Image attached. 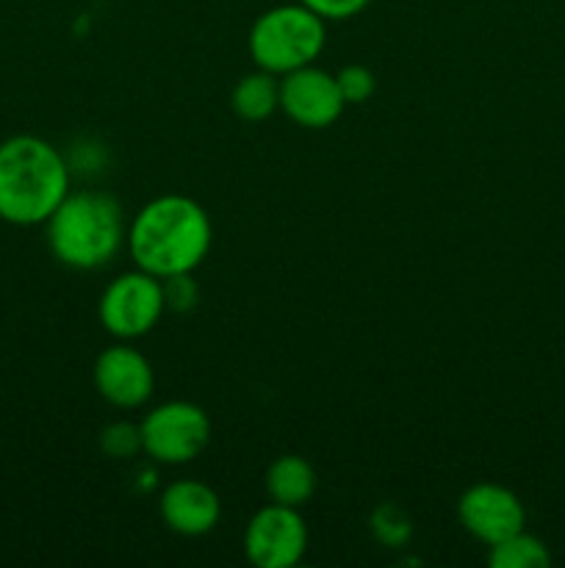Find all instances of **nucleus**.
Masks as SVG:
<instances>
[{
	"label": "nucleus",
	"instance_id": "f257e3e1",
	"mask_svg": "<svg viewBox=\"0 0 565 568\" xmlns=\"http://www.w3.org/2000/svg\"><path fill=\"white\" fill-rule=\"evenodd\" d=\"M214 242L210 216L186 194H161L138 209L127 225V250L138 270L166 277L188 275L208 255Z\"/></svg>",
	"mask_w": 565,
	"mask_h": 568
},
{
	"label": "nucleus",
	"instance_id": "f03ea898",
	"mask_svg": "<svg viewBox=\"0 0 565 568\" xmlns=\"http://www.w3.org/2000/svg\"><path fill=\"white\" fill-rule=\"evenodd\" d=\"M70 194V166L42 136L20 133L0 142V222L44 225Z\"/></svg>",
	"mask_w": 565,
	"mask_h": 568
},
{
	"label": "nucleus",
	"instance_id": "7ed1b4c3",
	"mask_svg": "<svg viewBox=\"0 0 565 568\" xmlns=\"http://www.w3.org/2000/svg\"><path fill=\"white\" fill-rule=\"evenodd\" d=\"M44 227L53 258L70 270H100L127 242L122 205L105 192H70Z\"/></svg>",
	"mask_w": 565,
	"mask_h": 568
},
{
	"label": "nucleus",
	"instance_id": "20e7f679",
	"mask_svg": "<svg viewBox=\"0 0 565 568\" xmlns=\"http://www.w3.org/2000/svg\"><path fill=\"white\" fill-rule=\"evenodd\" d=\"M327 42V28L308 6L282 3L264 11L249 28V55L258 70L286 75L314 64Z\"/></svg>",
	"mask_w": 565,
	"mask_h": 568
},
{
	"label": "nucleus",
	"instance_id": "39448f33",
	"mask_svg": "<svg viewBox=\"0 0 565 568\" xmlns=\"http://www.w3.org/2000/svg\"><path fill=\"white\" fill-rule=\"evenodd\" d=\"M166 311L164 281L144 270L116 275L97 303L100 325L120 342L142 338L158 325Z\"/></svg>",
	"mask_w": 565,
	"mask_h": 568
},
{
	"label": "nucleus",
	"instance_id": "423d86ee",
	"mask_svg": "<svg viewBox=\"0 0 565 568\" xmlns=\"http://www.w3.org/2000/svg\"><path fill=\"white\" fill-rule=\"evenodd\" d=\"M142 449L166 466H183L197 458L210 442V419L199 405L186 399L155 405L142 422Z\"/></svg>",
	"mask_w": 565,
	"mask_h": 568
},
{
	"label": "nucleus",
	"instance_id": "0eeeda50",
	"mask_svg": "<svg viewBox=\"0 0 565 568\" xmlns=\"http://www.w3.org/2000/svg\"><path fill=\"white\" fill-rule=\"evenodd\" d=\"M308 552V525L299 508L266 505L244 530V555L258 568H291Z\"/></svg>",
	"mask_w": 565,
	"mask_h": 568
},
{
	"label": "nucleus",
	"instance_id": "6e6552de",
	"mask_svg": "<svg viewBox=\"0 0 565 568\" xmlns=\"http://www.w3.org/2000/svg\"><path fill=\"white\" fill-rule=\"evenodd\" d=\"M280 109L299 128L321 131L343 114L347 103L336 75L308 64L280 75Z\"/></svg>",
	"mask_w": 565,
	"mask_h": 568
},
{
	"label": "nucleus",
	"instance_id": "1a4fd4ad",
	"mask_svg": "<svg viewBox=\"0 0 565 568\" xmlns=\"http://www.w3.org/2000/svg\"><path fill=\"white\" fill-rule=\"evenodd\" d=\"M458 516L465 532L487 547L524 530L526 525L524 503L499 483H476L465 488L458 503Z\"/></svg>",
	"mask_w": 565,
	"mask_h": 568
},
{
	"label": "nucleus",
	"instance_id": "9d476101",
	"mask_svg": "<svg viewBox=\"0 0 565 568\" xmlns=\"http://www.w3.org/2000/svg\"><path fill=\"white\" fill-rule=\"evenodd\" d=\"M94 388L109 405L122 410L142 408L155 388L153 364L147 355L127 344L105 347L94 361Z\"/></svg>",
	"mask_w": 565,
	"mask_h": 568
},
{
	"label": "nucleus",
	"instance_id": "9b49d317",
	"mask_svg": "<svg viewBox=\"0 0 565 568\" xmlns=\"http://www.w3.org/2000/svg\"><path fill=\"white\" fill-rule=\"evenodd\" d=\"M164 525L186 538L208 536L222 519L219 494L203 480H177L164 488L158 499Z\"/></svg>",
	"mask_w": 565,
	"mask_h": 568
},
{
	"label": "nucleus",
	"instance_id": "f8f14e48",
	"mask_svg": "<svg viewBox=\"0 0 565 568\" xmlns=\"http://www.w3.org/2000/svg\"><path fill=\"white\" fill-rule=\"evenodd\" d=\"M316 471L299 455H280L266 469V494L271 503L288 505V508H302L316 494Z\"/></svg>",
	"mask_w": 565,
	"mask_h": 568
},
{
	"label": "nucleus",
	"instance_id": "ddd939ff",
	"mask_svg": "<svg viewBox=\"0 0 565 568\" xmlns=\"http://www.w3.org/2000/svg\"><path fill=\"white\" fill-rule=\"evenodd\" d=\"M230 105L247 122L269 120L280 109V81L266 70L249 72L233 87Z\"/></svg>",
	"mask_w": 565,
	"mask_h": 568
},
{
	"label": "nucleus",
	"instance_id": "4468645a",
	"mask_svg": "<svg viewBox=\"0 0 565 568\" xmlns=\"http://www.w3.org/2000/svg\"><path fill=\"white\" fill-rule=\"evenodd\" d=\"M487 564L493 568H546L552 564V555H548V547L541 538L518 530L504 538V541L493 544Z\"/></svg>",
	"mask_w": 565,
	"mask_h": 568
},
{
	"label": "nucleus",
	"instance_id": "2eb2a0df",
	"mask_svg": "<svg viewBox=\"0 0 565 568\" xmlns=\"http://www.w3.org/2000/svg\"><path fill=\"white\" fill-rule=\"evenodd\" d=\"M369 530L382 547L397 549L413 538V521H410L408 510H402L393 503H380L369 516Z\"/></svg>",
	"mask_w": 565,
	"mask_h": 568
},
{
	"label": "nucleus",
	"instance_id": "dca6fc26",
	"mask_svg": "<svg viewBox=\"0 0 565 568\" xmlns=\"http://www.w3.org/2000/svg\"><path fill=\"white\" fill-rule=\"evenodd\" d=\"M100 449H103L109 458H133L142 449V427L133 425V422H111L100 433Z\"/></svg>",
	"mask_w": 565,
	"mask_h": 568
},
{
	"label": "nucleus",
	"instance_id": "f3484780",
	"mask_svg": "<svg viewBox=\"0 0 565 568\" xmlns=\"http://www.w3.org/2000/svg\"><path fill=\"white\" fill-rule=\"evenodd\" d=\"M336 81L338 89L343 94V103L347 105H358L366 103V100L374 94L377 81H374V72L363 64H347L336 72Z\"/></svg>",
	"mask_w": 565,
	"mask_h": 568
},
{
	"label": "nucleus",
	"instance_id": "a211bd4d",
	"mask_svg": "<svg viewBox=\"0 0 565 568\" xmlns=\"http://www.w3.org/2000/svg\"><path fill=\"white\" fill-rule=\"evenodd\" d=\"M164 300L166 308L177 311V314H188L194 311L199 300V288L197 283L192 281V272L188 275H172L164 281Z\"/></svg>",
	"mask_w": 565,
	"mask_h": 568
},
{
	"label": "nucleus",
	"instance_id": "6ab92c4d",
	"mask_svg": "<svg viewBox=\"0 0 565 568\" xmlns=\"http://www.w3.org/2000/svg\"><path fill=\"white\" fill-rule=\"evenodd\" d=\"M299 3L308 6L310 11H316L325 22H330V20H349V17L360 14L371 0H299Z\"/></svg>",
	"mask_w": 565,
	"mask_h": 568
}]
</instances>
